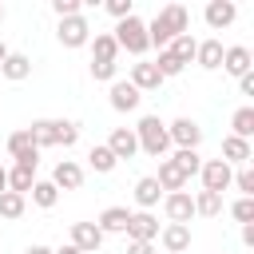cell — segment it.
I'll list each match as a JSON object with an SVG mask.
<instances>
[{"instance_id": "603a6c76", "label": "cell", "mask_w": 254, "mask_h": 254, "mask_svg": "<svg viewBox=\"0 0 254 254\" xmlns=\"http://www.w3.org/2000/svg\"><path fill=\"white\" fill-rule=\"evenodd\" d=\"M250 155H254V151H250V143H246V139H234V135H226V139H222V163H230V167H234V163H238V167H246V163H250Z\"/></svg>"}, {"instance_id": "1f68e13d", "label": "cell", "mask_w": 254, "mask_h": 254, "mask_svg": "<svg viewBox=\"0 0 254 254\" xmlns=\"http://www.w3.org/2000/svg\"><path fill=\"white\" fill-rule=\"evenodd\" d=\"M32 183H36V171H28V167H12V171H8V190H16V194L28 198Z\"/></svg>"}, {"instance_id": "e0dca14e", "label": "cell", "mask_w": 254, "mask_h": 254, "mask_svg": "<svg viewBox=\"0 0 254 254\" xmlns=\"http://www.w3.org/2000/svg\"><path fill=\"white\" fill-rule=\"evenodd\" d=\"M127 83L143 95V91H159L163 75H159V67H155V64H131V79H127Z\"/></svg>"}, {"instance_id": "7bdbcfd3", "label": "cell", "mask_w": 254, "mask_h": 254, "mask_svg": "<svg viewBox=\"0 0 254 254\" xmlns=\"http://www.w3.org/2000/svg\"><path fill=\"white\" fill-rule=\"evenodd\" d=\"M24 254H52V250H48V246H40V242H36V246H28V250H24Z\"/></svg>"}, {"instance_id": "5b68a950", "label": "cell", "mask_w": 254, "mask_h": 254, "mask_svg": "<svg viewBox=\"0 0 254 254\" xmlns=\"http://www.w3.org/2000/svg\"><path fill=\"white\" fill-rule=\"evenodd\" d=\"M4 147H8V155L16 159V167H28V171H36V163H40V151L32 147V135H28V127L12 131Z\"/></svg>"}, {"instance_id": "f6af8a7d", "label": "cell", "mask_w": 254, "mask_h": 254, "mask_svg": "<svg viewBox=\"0 0 254 254\" xmlns=\"http://www.w3.org/2000/svg\"><path fill=\"white\" fill-rule=\"evenodd\" d=\"M4 190H8V171L0 167V194H4Z\"/></svg>"}, {"instance_id": "f546056e", "label": "cell", "mask_w": 254, "mask_h": 254, "mask_svg": "<svg viewBox=\"0 0 254 254\" xmlns=\"http://www.w3.org/2000/svg\"><path fill=\"white\" fill-rule=\"evenodd\" d=\"M171 163L179 167V175H183V179H194V175L202 171V155H198V151H175V155H171Z\"/></svg>"}, {"instance_id": "30bf717a", "label": "cell", "mask_w": 254, "mask_h": 254, "mask_svg": "<svg viewBox=\"0 0 254 254\" xmlns=\"http://www.w3.org/2000/svg\"><path fill=\"white\" fill-rule=\"evenodd\" d=\"M52 187L56 190H79L83 187V167L75 159H60L56 171H52Z\"/></svg>"}, {"instance_id": "7dc6e473", "label": "cell", "mask_w": 254, "mask_h": 254, "mask_svg": "<svg viewBox=\"0 0 254 254\" xmlns=\"http://www.w3.org/2000/svg\"><path fill=\"white\" fill-rule=\"evenodd\" d=\"M0 24H4V8H0Z\"/></svg>"}, {"instance_id": "83f0119b", "label": "cell", "mask_w": 254, "mask_h": 254, "mask_svg": "<svg viewBox=\"0 0 254 254\" xmlns=\"http://www.w3.org/2000/svg\"><path fill=\"white\" fill-rule=\"evenodd\" d=\"M230 135L250 143V135H254V107H238V111L230 115Z\"/></svg>"}, {"instance_id": "5bb4252c", "label": "cell", "mask_w": 254, "mask_h": 254, "mask_svg": "<svg viewBox=\"0 0 254 254\" xmlns=\"http://www.w3.org/2000/svg\"><path fill=\"white\" fill-rule=\"evenodd\" d=\"M107 151H111L115 159H135V155H139V139H135V131H131V127H115L111 139H107Z\"/></svg>"}, {"instance_id": "52a82bcc", "label": "cell", "mask_w": 254, "mask_h": 254, "mask_svg": "<svg viewBox=\"0 0 254 254\" xmlns=\"http://www.w3.org/2000/svg\"><path fill=\"white\" fill-rule=\"evenodd\" d=\"M123 234H127V242H155L159 238V218L151 210H131Z\"/></svg>"}, {"instance_id": "e575fe53", "label": "cell", "mask_w": 254, "mask_h": 254, "mask_svg": "<svg viewBox=\"0 0 254 254\" xmlns=\"http://www.w3.org/2000/svg\"><path fill=\"white\" fill-rule=\"evenodd\" d=\"M155 67H159V75H163V79H171V75H179V71H183V64H179V60H175V56H171L167 48L159 52V60H155Z\"/></svg>"}, {"instance_id": "60d3db41", "label": "cell", "mask_w": 254, "mask_h": 254, "mask_svg": "<svg viewBox=\"0 0 254 254\" xmlns=\"http://www.w3.org/2000/svg\"><path fill=\"white\" fill-rule=\"evenodd\" d=\"M238 91H242V95H254V71L238 75Z\"/></svg>"}, {"instance_id": "8992f818", "label": "cell", "mask_w": 254, "mask_h": 254, "mask_svg": "<svg viewBox=\"0 0 254 254\" xmlns=\"http://www.w3.org/2000/svg\"><path fill=\"white\" fill-rule=\"evenodd\" d=\"M198 175H202V190H214V194H222V190H230L234 167H230V163H222V159H206Z\"/></svg>"}, {"instance_id": "bcb514c9", "label": "cell", "mask_w": 254, "mask_h": 254, "mask_svg": "<svg viewBox=\"0 0 254 254\" xmlns=\"http://www.w3.org/2000/svg\"><path fill=\"white\" fill-rule=\"evenodd\" d=\"M4 60H8V48H4V44H0V64H4Z\"/></svg>"}, {"instance_id": "6da1fadb", "label": "cell", "mask_w": 254, "mask_h": 254, "mask_svg": "<svg viewBox=\"0 0 254 254\" xmlns=\"http://www.w3.org/2000/svg\"><path fill=\"white\" fill-rule=\"evenodd\" d=\"M187 28H190L187 8H183V4H167V8L147 24V40H151V48H159V52H163V48H167L175 36H183Z\"/></svg>"}, {"instance_id": "9a60e30c", "label": "cell", "mask_w": 254, "mask_h": 254, "mask_svg": "<svg viewBox=\"0 0 254 254\" xmlns=\"http://www.w3.org/2000/svg\"><path fill=\"white\" fill-rule=\"evenodd\" d=\"M202 16H206V24H210L214 32H222V28H230V24H234L238 8H234V0H210Z\"/></svg>"}, {"instance_id": "3957f363", "label": "cell", "mask_w": 254, "mask_h": 254, "mask_svg": "<svg viewBox=\"0 0 254 254\" xmlns=\"http://www.w3.org/2000/svg\"><path fill=\"white\" fill-rule=\"evenodd\" d=\"M111 36H115V44H119L123 52H131V56H143V52L151 48V40H147V24H143L139 16H127V20H119Z\"/></svg>"}, {"instance_id": "277c9868", "label": "cell", "mask_w": 254, "mask_h": 254, "mask_svg": "<svg viewBox=\"0 0 254 254\" xmlns=\"http://www.w3.org/2000/svg\"><path fill=\"white\" fill-rule=\"evenodd\" d=\"M167 135H171V143L179 151H198V143H202V127L194 119H187V115H179L175 123H167Z\"/></svg>"}, {"instance_id": "4dcf8cb0", "label": "cell", "mask_w": 254, "mask_h": 254, "mask_svg": "<svg viewBox=\"0 0 254 254\" xmlns=\"http://www.w3.org/2000/svg\"><path fill=\"white\" fill-rule=\"evenodd\" d=\"M190 202H194V214H202V218H214L222 210V194H214V190H198Z\"/></svg>"}, {"instance_id": "ab89813d", "label": "cell", "mask_w": 254, "mask_h": 254, "mask_svg": "<svg viewBox=\"0 0 254 254\" xmlns=\"http://www.w3.org/2000/svg\"><path fill=\"white\" fill-rule=\"evenodd\" d=\"M127 254H159L155 242H127Z\"/></svg>"}, {"instance_id": "ee69618b", "label": "cell", "mask_w": 254, "mask_h": 254, "mask_svg": "<svg viewBox=\"0 0 254 254\" xmlns=\"http://www.w3.org/2000/svg\"><path fill=\"white\" fill-rule=\"evenodd\" d=\"M52 254H79V250H75V246L67 242V246H60V250H52Z\"/></svg>"}, {"instance_id": "8d00e7d4", "label": "cell", "mask_w": 254, "mask_h": 254, "mask_svg": "<svg viewBox=\"0 0 254 254\" xmlns=\"http://www.w3.org/2000/svg\"><path fill=\"white\" fill-rule=\"evenodd\" d=\"M230 214H234L242 226H246V222H254V198H238V202L230 206Z\"/></svg>"}, {"instance_id": "f35d334b", "label": "cell", "mask_w": 254, "mask_h": 254, "mask_svg": "<svg viewBox=\"0 0 254 254\" xmlns=\"http://www.w3.org/2000/svg\"><path fill=\"white\" fill-rule=\"evenodd\" d=\"M107 12H111L115 20H127V16H135V4H131V0H107Z\"/></svg>"}, {"instance_id": "d4e9b609", "label": "cell", "mask_w": 254, "mask_h": 254, "mask_svg": "<svg viewBox=\"0 0 254 254\" xmlns=\"http://www.w3.org/2000/svg\"><path fill=\"white\" fill-rule=\"evenodd\" d=\"M115 56H119V44H115V36H111V32H95V40H91V60L115 64Z\"/></svg>"}, {"instance_id": "9c48e42d", "label": "cell", "mask_w": 254, "mask_h": 254, "mask_svg": "<svg viewBox=\"0 0 254 254\" xmlns=\"http://www.w3.org/2000/svg\"><path fill=\"white\" fill-rule=\"evenodd\" d=\"M163 214H167V222H183V226H190V218H194V202H190V194H187V190L163 194Z\"/></svg>"}, {"instance_id": "836d02e7", "label": "cell", "mask_w": 254, "mask_h": 254, "mask_svg": "<svg viewBox=\"0 0 254 254\" xmlns=\"http://www.w3.org/2000/svg\"><path fill=\"white\" fill-rule=\"evenodd\" d=\"M230 187H238V190H242V198H254V171H250V163L234 171V179H230Z\"/></svg>"}, {"instance_id": "d6a6232c", "label": "cell", "mask_w": 254, "mask_h": 254, "mask_svg": "<svg viewBox=\"0 0 254 254\" xmlns=\"http://www.w3.org/2000/svg\"><path fill=\"white\" fill-rule=\"evenodd\" d=\"M24 206H28L24 194H16V190H4V194H0V218H20Z\"/></svg>"}, {"instance_id": "4316f807", "label": "cell", "mask_w": 254, "mask_h": 254, "mask_svg": "<svg viewBox=\"0 0 254 254\" xmlns=\"http://www.w3.org/2000/svg\"><path fill=\"white\" fill-rule=\"evenodd\" d=\"M28 194H32V202H36V206H40V210H52V206H56V202H60V190H56V187H52V179H36V183H32V190H28Z\"/></svg>"}, {"instance_id": "d6986e66", "label": "cell", "mask_w": 254, "mask_h": 254, "mask_svg": "<svg viewBox=\"0 0 254 254\" xmlns=\"http://www.w3.org/2000/svg\"><path fill=\"white\" fill-rule=\"evenodd\" d=\"M127 218H131L127 206H107V210L95 218V226H99V234L107 238V234H123V230H127Z\"/></svg>"}, {"instance_id": "f1b7e54d", "label": "cell", "mask_w": 254, "mask_h": 254, "mask_svg": "<svg viewBox=\"0 0 254 254\" xmlns=\"http://www.w3.org/2000/svg\"><path fill=\"white\" fill-rule=\"evenodd\" d=\"M87 163H91V171H95V175H111L119 159H115V155L107 151V143H95V147L87 151Z\"/></svg>"}, {"instance_id": "74e56055", "label": "cell", "mask_w": 254, "mask_h": 254, "mask_svg": "<svg viewBox=\"0 0 254 254\" xmlns=\"http://www.w3.org/2000/svg\"><path fill=\"white\" fill-rule=\"evenodd\" d=\"M79 0H52V12L60 16V20H67V16H79Z\"/></svg>"}, {"instance_id": "b9f144b4", "label": "cell", "mask_w": 254, "mask_h": 254, "mask_svg": "<svg viewBox=\"0 0 254 254\" xmlns=\"http://www.w3.org/2000/svg\"><path fill=\"white\" fill-rule=\"evenodd\" d=\"M242 242H246V246H254V222H246V226H242Z\"/></svg>"}, {"instance_id": "7c38bea8", "label": "cell", "mask_w": 254, "mask_h": 254, "mask_svg": "<svg viewBox=\"0 0 254 254\" xmlns=\"http://www.w3.org/2000/svg\"><path fill=\"white\" fill-rule=\"evenodd\" d=\"M28 135H32V147H36V151L60 147V119H32Z\"/></svg>"}, {"instance_id": "44dd1931", "label": "cell", "mask_w": 254, "mask_h": 254, "mask_svg": "<svg viewBox=\"0 0 254 254\" xmlns=\"http://www.w3.org/2000/svg\"><path fill=\"white\" fill-rule=\"evenodd\" d=\"M0 75H4V79H12V83H20V79H28V75H32V60H28L24 52H8V60L0 64Z\"/></svg>"}, {"instance_id": "ac0fdd59", "label": "cell", "mask_w": 254, "mask_h": 254, "mask_svg": "<svg viewBox=\"0 0 254 254\" xmlns=\"http://www.w3.org/2000/svg\"><path fill=\"white\" fill-rule=\"evenodd\" d=\"M250 67H254L250 48H242V44H238V48H226V52H222V71H230L234 79H238V75H246Z\"/></svg>"}, {"instance_id": "8fae6325", "label": "cell", "mask_w": 254, "mask_h": 254, "mask_svg": "<svg viewBox=\"0 0 254 254\" xmlns=\"http://www.w3.org/2000/svg\"><path fill=\"white\" fill-rule=\"evenodd\" d=\"M71 246H75L79 254H95V250L103 246L99 226H95V222H71Z\"/></svg>"}, {"instance_id": "ba28073f", "label": "cell", "mask_w": 254, "mask_h": 254, "mask_svg": "<svg viewBox=\"0 0 254 254\" xmlns=\"http://www.w3.org/2000/svg\"><path fill=\"white\" fill-rule=\"evenodd\" d=\"M56 36H60L64 48H83V44L91 40V24H87L83 16H67V20H60Z\"/></svg>"}, {"instance_id": "ffe728a7", "label": "cell", "mask_w": 254, "mask_h": 254, "mask_svg": "<svg viewBox=\"0 0 254 254\" xmlns=\"http://www.w3.org/2000/svg\"><path fill=\"white\" fill-rule=\"evenodd\" d=\"M107 99H111V107H115V111H135L143 95H139V91H135V87H131L127 79H115V83H111V95H107Z\"/></svg>"}, {"instance_id": "cb8c5ba5", "label": "cell", "mask_w": 254, "mask_h": 254, "mask_svg": "<svg viewBox=\"0 0 254 254\" xmlns=\"http://www.w3.org/2000/svg\"><path fill=\"white\" fill-rule=\"evenodd\" d=\"M155 183L163 187V194H175V190H183V187H187V179L179 175V167H175L171 159H163V163H159V175H155Z\"/></svg>"}, {"instance_id": "d590c367", "label": "cell", "mask_w": 254, "mask_h": 254, "mask_svg": "<svg viewBox=\"0 0 254 254\" xmlns=\"http://www.w3.org/2000/svg\"><path fill=\"white\" fill-rule=\"evenodd\" d=\"M91 79H99V83H115V64L91 60Z\"/></svg>"}, {"instance_id": "7a4b0ae2", "label": "cell", "mask_w": 254, "mask_h": 254, "mask_svg": "<svg viewBox=\"0 0 254 254\" xmlns=\"http://www.w3.org/2000/svg\"><path fill=\"white\" fill-rule=\"evenodd\" d=\"M135 139H139V151H147L151 159H167V147H171V135H167V123L159 115H143L139 127H131Z\"/></svg>"}, {"instance_id": "2e32d148", "label": "cell", "mask_w": 254, "mask_h": 254, "mask_svg": "<svg viewBox=\"0 0 254 254\" xmlns=\"http://www.w3.org/2000/svg\"><path fill=\"white\" fill-rule=\"evenodd\" d=\"M222 52H226L222 40H214V36H210V40H198V48H194V64L206 67V71H218V67H222Z\"/></svg>"}, {"instance_id": "4fadbf2b", "label": "cell", "mask_w": 254, "mask_h": 254, "mask_svg": "<svg viewBox=\"0 0 254 254\" xmlns=\"http://www.w3.org/2000/svg\"><path fill=\"white\" fill-rule=\"evenodd\" d=\"M159 242H163L167 254H183V250H190V226H183V222H167V226L159 230Z\"/></svg>"}, {"instance_id": "7402d4cb", "label": "cell", "mask_w": 254, "mask_h": 254, "mask_svg": "<svg viewBox=\"0 0 254 254\" xmlns=\"http://www.w3.org/2000/svg\"><path fill=\"white\" fill-rule=\"evenodd\" d=\"M159 198H163V187L155 183V175H143V179L135 183V202H139V210L159 206Z\"/></svg>"}, {"instance_id": "484cf974", "label": "cell", "mask_w": 254, "mask_h": 254, "mask_svg": "<svg viewBox=\"0 0 254 254\" xmlns=\"http://www.w3.org/2000/svg\"><path fill=\"white\" fill-rule=\"evenodd\" d=\"M194 48H198V40H194L190 32H183V36H175V40L167 44V52H171L183 67H187V64H194Z\"/></svg>"}]
</instances>
